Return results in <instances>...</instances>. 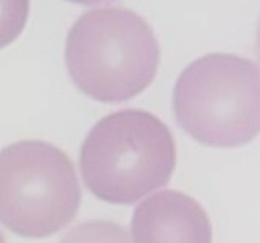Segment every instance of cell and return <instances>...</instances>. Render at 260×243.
<instances>
[{"label": "cell", "mask_w": 260, "mask_h": 243, "mask_svg": "<svg viewBox=\"0 0 260 243\" xmlns=\"http://www.w3.org/2000/svg\"><path fill=\"white\" fill-rule=\"evenodd\" d=\"M73 84L100 102L135 98L155 79L159 47L150 25L122 7L84 13L65 41Z\"/></svg>", "instance_id": "cell-1"}, {"label": "cell", "mask_w": 260, "mask_h": 243, "mask_svg": "<svg viewBox=\"0 0 260 243\" xmlns=\"http://www.w3.org/2000/svg\"><path fill=\"white\" fill-rule=\"evenodd\" d=\"M79 163L84 183L94 197L112 204H132L169 183L177 144L158 116L125 109L93 126Z\"/></svg>", "instance_id": "cell-2"}, {"label": "cell", "mask_w": 260, "mask_h": 243, "mask_svg": "<svg viewBox=\"0 0 260 243\" xmlns=\"http://www.w3.org/2000/svg\"><path fill=\"white\" fill-rule=\"evenodd\" d=\"M172 109L177 123L195 141L237 147L260 133V68L230 53H211L178 76Z\"/></svg>", "instance_id": "cell-3"}, {"label": "cell", "mask_w": 260, "mask_h": 243, "mask_svg": "<svg viewBox=\"0 0 260 243\" xmlns=\"http://www.w3.org/2000/svg\"><path fill=\"white\" fill-rule=\"evenodd\" d=\"M81 189L72 160L39 141L13 143L0 157V216L17 235L44 238L76 216Z\"/></svg>", "instance_id": "cell-4"}, {"label": "cell", "mask_w": 260, "mask_h": 243, "mask_svg": "<svg viewBox=\"0 0 260 243\" xmlns=\"http://www.w3.org/2000/svg\"><path fill=\"white\" fill-rule=\"evenodd\" d=\"M134 243H212V225L203 206L178 191H161L132 219Z\"/></svg>", "instance_id": "cell-5"}, {"label": "cell", "mask_w": 260, "mask_h": 243, "mask_svg": "<svg viewBox=\"0 0 260 243\" xmlns=\"http://www.w3.org/2000/svg\"><path fill=\"white\" fill-rule=\"evenodd\" d=\"M60 243H130L127 232L109 220L85 222L63 235Z\"/></svg>", "instance_id": "cell-6"}, {"label": "cell", "mask_w": 260, "mask_h": 243, "mask_svg": "<svg viewBox=\"0 0 260 243\" xmlns=\"http://www.w3.org/2000/svg\"><path fill=\"white\" fill-rule=\"evenodd\" d=\"M69 2H73V4H81V5H98V4L110 2V0H69Z\"/></svg>", "instance_id": "cell-7"}, {"label": "cell", "mask_w": 260, "mask_h": 243, "mask_svg": "<svg viewBox=\"0 0 260 243\" xmlns=\"http://www.w3.org/2000/svg\"><path fill=\"white\" fill-rule=\"evenodd\" d=\"M255 50H257V56H258V60H260V20H258V25H257V36H255Z\"/></svg>", "instance_id": "cell-8"}]
</instances>
